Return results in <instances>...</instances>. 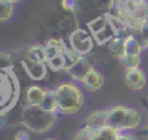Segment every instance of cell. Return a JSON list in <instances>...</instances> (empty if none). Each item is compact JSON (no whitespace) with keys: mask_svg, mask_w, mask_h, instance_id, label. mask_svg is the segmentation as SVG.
I'll return each instance as SVG.
<instances>
[{"mask_svg":"<svg viewBox=\"0 0 148 140\" xmlns=\"http://www.w3.org/2000/svg\"><path fill=\"white\" fill-rule=\"evenodd\" d=\"M147 132H148V126H147Z\"/></svg>","mask_w":148,"mask_h":140,"instance_id":"31","label":"cell"},{"mask_svg":"<svg viewBox=\"0 0 148 140\" xmlns=\"http://www.w3.org/2000/svg\"><path fill=\"white\" fill-rule=\"evenodd\" d=\"M44 47H45L46 61L50 60V59H52V58H54L56 56L61 54V53L67 49L62 40H60V39H54V38L50 39V40L46 43V45H45Z\"/></svg>","mask_w":148,"mask_h":140,"instance_id":"12","label":"cell"},{"mask_svg":"<svg viewBox=\"0 0 148 140\" xmlns=\"http://www.w3.org/2000/svg\"><path fill=\"white\" fill-rule=\"evenodd\" d=\"M92 131H90L87 126L81 127L74 135L73 140H91V135H92Z\"/></svg>","mask_w":148,"mask_h":140,"instance_id":"22","label":"cell"},{"mask_svg":"<svg viewBox=\"0 0 148 140\" xmlns=\"http://www.w3.org/2000/svg\"><path fill=\"white\" fill-rule=\"evenodd\" d=\"M46 140H56V139H52V138H49V139H46Z\"/></svg>","mask_w":148,"mask_h":140,"instance_id":"30","label":"cell"},{"mask_svg":"<svg viewBox=\"0 0 148 140\" xmlns=\"http://www.w3.org/2000/svg\"><path fill=\"white\" fill-rule=\"evenodd\" d=\"M118 140H139L136 138V135L128 133V132H119L118 135Z\"/></svg>","mask_w":148,"mask_h":140,"instance_id":"27","label":"cell"},{"mask_svg":"<svg viewBox=\"0 0 148 140\" xmlns=\"http://www.w3.org/2000/svg\"><path fill=\"white\" fill-rule=\"evenodd\" d=\"M45 94H46V89L39 86H31L25 91V102L28 105L39 106Z\"/></svg>","mask_w":148,"mask_h":140,"instance_id":"11","label":"cell"},{"mask_svg":"<svg viewBox=\"0 0 148 140\" xmlns=\"http://www.w3.org/2000/svg\"><path fill=\"white\" fill-rule=\"evenodd\" d=\"M140 32V40L143 45V47L148 46V19H147V23L141 28Z\"/></svg>","mask_w":148,"mask_h":140,"instance_id":"23","label":"cell"},{"mask_svg":"<svg viewBox=\"0 0 148 140\" xmlns=\"http://www.w3.org/2000/svg\"><path fill=\"white\" fill-rule=\"evenodd\" d=\"M109 27V20L106 16H101V17H97L95 20H92L90 23H89V29L91 31V34L94 36H96L97 34L102 32L103 30H105L106 28Z\"/></svg>","mask_w":148,"mask_h":140,"instance_id":"17","label":"cell"},{"mask_svg":"<svg viewBox=\"0 0 148 140\" xmlns=\"http://www.w3.org/2000/svg\"><path fill=\"white\" fill-rule=\"evenodd\" d=\"M27 58L38 61L46 62V56H45V47L40 45H32L27 51Z\"/></svg>","mask_w":148,"mask_h":140,"instance_id":"18","label":"cell"},{"mask_svg":"<svg viewBox=\"0 0 148 140\" xmlns=\"http://www.w3.org/2000/svg\"><path fill=\"white\" fill-rule=\"evenodd\" d=\"M124 43H125L126 54H139V56H141V52L145 49L141 40L138 37H135L134 35L125 36L124 37Z\"/></svg>","mask_w":148,"mask_h":140,"instance_id":"13","label":"cell"},{"mask_svg":"<svg viewBox=\"0 0 148 140\" xmlns=\"http://www.w3.org/2000/svg\"><path fill=\"white\" fill-rule=\"evenodd\" d=\"M142 123L140 111L132 106L116 105L109 109L108 127H112L119 132H126L138 128Z\"/></svg>","mask_w":148,"mask_h":140,"instance_id":"3","label":"cell"},{"mask_svg":"<svg viewBox=\"0 0 148 140\" xmlns=\"http://www.w3.org/2000/svg\"><path fill=\"white\" fill-rule=\"evenodd\" d=\"M146 8H147V13H148V2H147V5H146Z\"/></svg>","mask_w":148,"mask_h":140,"instance_id":"29","label":"cell"},{"mask_svg":"<svg viewBox=\"0 0 148 140\" xmlns=\"http://www.w3.org/2000/svg\"><path fill=\"white\" fill-rule=\"evenodd\" d=\"M125 83L130 89L134 91L142 90L147 84V78L145 72L141 68L127 69L125 74Z\"/></svg>","mask_w":148,"mask_h":140,"instance_id":"6","label":"cell"},{"mask_svg":"<svg viewBox=\"0 0 148 140\" xmlns=\"http://www.w3.org/2000/svg\"><path fill=\"white\" fill-rule=\"evenodd\" d=\"M77 6L76 0H62V7L67 10H75Z\"/></svg>","mask_w":148,"mask_h":140,"instance_id":"26","label":"cell"},{"mask_svg":"<svg viewBox=\"0 0 148 140\" xmlns=\"http://www.w3.org/2000/svg\"><path fill=\"white\" fill-rule=\"evenodd\" d=\"M7 1H9V2H12V3H15V2H18L20 0H7Z\"/></svg>","mask_w":148,"mask_h":140,"instance_id":"28","label":"cell"},{"mask_svg":"<svg viewBox=\"0 0 148 140\" xmlns=\"http://www.w3.org/2000/svg\"><path fill=\"white\" fill-rule=\"evenodd\" d=\"M27 74L32 80H42L46 75V62L27 58L23 62Z\"/></svg>","mask_w":148,"mask_h":140,"instance_id":"9","label":"cell"},{"mask_svg":"<svg viewBox=\"0 0 148 140\" xmlns=\"http://www.w3.org/2000/svg\"><path fill=\"white\" fill-rule=\"evenodd\" d=\"M71 49L79 56H86L92 50V37L83 29H76L69 35Z\"/></svg>","mask_w":148,"mask_h":140,"instance_id":"5","label":"cell"},{"mask_svg":"<svg viewBox=\"0 0 148 140\" xmlns=\"http://www.w3.org/2000/svg\"><path fill=\"white\" fill-rule=\"evenodd\" d=\"M46 64L53 69V71H66V64H65V58L64 54L56 56L54 58L50 59L46 61Z\"/></svg>","mask_w":148,"mask_h":140,"instance_id":"21","label":"cell"},{"mask_svg":"<svg viewBox=\"0 0 148 140\" xmlns=\"http://www.w3.org/2000/svg\"><path fill=\"white\" fill-rule=\"evenodd\" d=\"M121 61H123V65L125 66L126 71L139 68V66L141 64V56H139V54H126L121 59Z\"/></svg>","mask_w":148,"mask_h":140,"instance_id":"20","label":"cell"},{"mask_svg":"<svg viewBox=\"0 0 148 140\" xmlns=\"http://www.w3.org/2000/svg\"><path fill=\"white\" fill-rule=\"evenodd\" d=\"M108 118H109V109L95 110L86 119L84 126H87L90 131L96 132L104 127H108Z\"/></svg>","mask_w":148,"mask_h":140,"instance_id":"7","label":"cell"},{"mask_svg":"<svg viewBox=\"0 0 148 140\" xmlns=\"http://www.w3.org/2000/svg\"><path fill=\"white\" fill-rule=\"evenodd\" d=\"M119 131L112 127H104L92 133L91 140H118Z\"/></svg>","mask_w":148,"mask_h":140,"instance_id":"15","label":"cell"},{"mask_svg":"<svg viewBox=\"0 0 148 140\" xmlns=\"http://www.w3.org/2000/svg\"><path fill=\"white\" fill-rule=\"evenodd\" d=\"M57 112H51L40 106L27 105L22 111V124L28 131L35 133H45L57 123Z\"/></svg>","mask_w":148,"mask_h":140,"instance_id":"1","label":"cell"},{"mask_svg":"<svg viewBox=\"0 0 148 140\" xmlns=\"http://www.w3.org/2000/svg\"><path fill=\"white\" fill-rule=\"evenodd\" d=\"M83 84V87L89 90V91H97L99 90L103 84H104V76L102 75L101 72H98L97 69H92L87 76L86 79L81 82Z\"/></svg>","mask_w":148,"mask_h":140,"instance_id":"10","label":"cell"},{"mask_svg":"<svg viewBox=\"0 0 148 140\" xmlns=\"http://www.w3.org/2000/svg\"><path fill=\"white\" fill-rule=\"evenodd\" d=\"M14 14V3L7 0H0V22L9 20Z\"/></svg>","mask_w":148,"mask_h":140,"instance_id":"19","label":"cell"},{"mask_svg":"<svg viewBox=\"0 0 148 140\" xmlns=\"http://www.w3.org/2000/svg\"><path fill=\"white\" fill-rule=\"evenodd\" d=\"M92 69H94V67H92V64L90 62V60L86 56H82L79 58V60L75 62V65L68 71V74L71 75V78L73 80L82 82Z\"/></svg>","mask_w":148,"mask_h":140,"instance_id":"8","label":"cell"},{"mask_svg":"<svg viewBox=\"0 0 148 140\" xmlns=\"http://www.w3.org/2000/svg\"><path fill=\"white\" fill-rule=\"evenodd\" d=\"M42 109L51 112H58L57 106V97H56V90H46V94L39 105Z\"/></svg>","mask_w":148,"mask_h":140,"instance_id":"16","label":"cell"},{"mask_svg":"<svg viewBox=\"0 0 148 140\" xmlns=\"http://www.w3.org/2000/svg\"><path fill=\"white\" fill-rule=\"evenodd\" d=\"M54 90L58 112L71 115L77 112L82 108L84 103V95L76 84L72 82L61 83Z\"/></svg>","mask_w":148,"mask_h":140,"instance_id":"2","label":"cell"},{"mask_svg":"<svg viewBox=\"0 0 148 140\" xmlns=\"http://www.w3.org/2000/svg\"><path fill=\"white\" fill-rule=\"evenodd\" d=\"M14 140H31L29 131H27V130L17 131L15 133V135H14Z\"/></svg>","mask_w":148,"mask_h":140,"instance_id":"25","label":"cell"},{"mask_svg":"<svg viewBox=\"0 0 148 140\" xmlns=\"http://www.w3.org/2000/svg\"><path fill=\"white\" fill-rule=\"evenodd\" d=\"M7 72L0 71V116L13 106L17 97L15 79Z\"/></svg>","mask_w":148,"mask_h":140,"instance_id":"4","label":"cell"},{"mask_svg":"<svg viewBox=\"0 0 148 140\" xmlns=\"http://www.w3.org/2000/svg\"><path fill=\"white\" fill-rule=\"evenodd\" d=\"M109 50L110 52L119 58L120 60L126 56V50H125V43H124V37L116 36L109 42Z\"/></svg>","mask_w":148,"mask_h":140,"instance_id":"14","label":"cell"},{"mask_svg":"<svg viewBox=\"0 0 148 140\" xmlns=\"http://www.w3.org/2000/svg\"><path fill=\"white\" fill-rule=\"evenodd\" d=\"M9 66H10V57L5 53H0V71H7Z\"/></svg>","mask_w":148,"mask_h":140,"instance_id":"24","label":"cell"}]
</instances>
